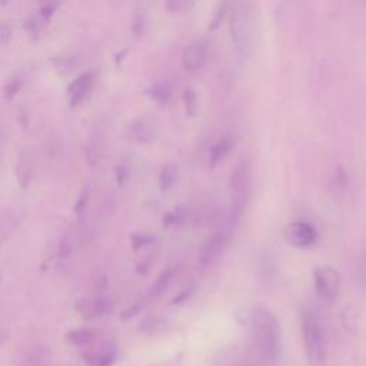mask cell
Masks as SVG:
<instances>
[{
    "label": "cell",
    "instance_id": "obj_1",
    "mask_svg": "<svg viewBox=\"0 0 366 366\" xmlns=\"http://www.w3.org/2000/svg\"><path fill=\"white\" fill-rule=\"evenodd\" d=\"M252 331L260 355L271 362L278 360L282 352V331L278 318L269 309L264 306L253 309Z\"/></svg>",
    "mask_w": 366,
    "mask_h": 366
},
{
    "label": "cell",
    "instance_id": "obj_2",
    "mask_svg": "<svg viewBox=\"0 0 366 366\" xmlns=\"http://www.w3.org/2000/svg\"><path fill=\"white\" fill-rule=\"evenodd\" d=\"M232 43L242 59H248L253 51L256 39V15L249 2H239L234 6L229 23Z\"/></svg>",
    "mask_w": 366,
    "mask_h": 366
},
{
    "label": "cell",
    "instance_id": "obj_3",
    "mask_svg": "<svg viewBox=\"0 0 366 366\" xmlns=\"http://www.w3.org/2000/svg\"><path fill=\"white\" fill-rule=\"evenodd\" d=\"M250 176H252V169H250V162L248 159L241 161L232 172V177H230L232 200L229 209L230 225H237L245 212L249 199Z\"/></svg>",
    "mask_w": 366,
    "mask_h": 366
},
{
    "label": "cell",
    "instance_id": "obj_4",
    "mask_svg": "<svg viewBox=\"0 0 366 366\" xmlns=\"http://www.w3.org/2000/svg\"><path fill=\"white\" fill-rule=\"evenodd\" d=\"M302 336L309 366L326 365V342L321 322L313 313H305L302 318Z\"/></svg>",
    "mask_w": 366,
    "mask_h": 366
},
{
    "label": "cell",
    "instance_id": "obj_5",
    "mask_svg": "<svg viewBox=\"0 0 366 366\" xmlns=\"http://www.w3.org/2000/svg\"><path fill=\"white\" fill-rule=\"evenodd\" d=\"M313 286L321 301L333 303L341 287V273L333 266H318L313 271Z\"/></svg>",
    "mask_w": 366,
    "mask_h": 366
},
{
    "label": "cell",
    "instance_id": "obj_6",
    "mask_svg": "<svg viewBox=\"0 0 366 366\" xmlns=\"http://www.w3.org/2000/svg\"><path fill=\"white\" fill-rule=\"evenodd\" d=\"M286 242L295 248H309L315 245L318 239V232L308 222L296 221L291 222L283 230Z\"/></svg>",
    "mask_w": 366,
    "mask_h": 366
},
{
    "label": "cell",
    "instance_id": "obj_7",
    "mask_svg": "<svg viewBox=\"0 0 366 366\" xmlns=\"http://www.w3.org/2000/svg\"><path fill=\"white\" fill-rule=\"evenodd\" d=\"M229 244V233L225 230L216 232L212 234L200 248L199 250V264L205 268L215 265L223 252L226 250Z\"/></svg>",
    "mask_w": 366,
    "mask_h": 366
},
{
    "label": "cell",
    "instance_id": "obj_8",
    "mask_svg": "<svg viewBox=\"0 0 366 366\" xmlns=\"http://www.w3.org/2000/svg\"><path fill=\"white\" fill-rule=\"evenodd\" d=\"M96 83V73L89 70L77 76L67 88V97L72 108H77L82 104L92 93Z\"/></svg>",
    "mask_w": 366,
    "mask_h": 366
},
{
    "label": "cell",
    "instance_id": "obj_9",
    "mask_svg": "<svg viewBox=\"0 0 366 366\" xmlns=\"http://www.w3.org/2000/svg\"><path fill=\"white\" fill-rule=\"evenodd\" d=\"M127 136L135 142H139L143 145H150V143H154L156 141H158L159 129L152 119L139 118L129 125Z\"/></svg>",
    "mask_w": 366,
    "mask_h": 366
},
{
    "label": "cell",
    "instance_id": "obj_10",
    "mask_svg": "<svg viewBox=\"0 0 366 366\" xmlns=\"http://www.w3.org/2000/svg\"><path fill=\"white\" fill-rule=\"evenodd\" d=\"M209 58V46L206 42H193L183 49L182 66L188 72L200 70Z\"/></svg>",
    "mask_w": 366,
    "mask_h": 366
},
{
    "label": "cell",
    "instance_id": "obj_11",
    "mask_svg": "<svg viewBox=\"0 0 366 366\" xmlns=\"http://www.w3.org/2000/svg\"><path fill=\"white\" fill-rule=\"evenodd\" d=\"M109 310H111V299L104 295L88 298L77 303V312H79L88 321L106 315Z\"/></svg>",
    "mask_w": 366,
    "mask_h": 366
},
{
    "label": "cell",
    "instance_id": "obj_12",
    "mask_svg": "<svg viewBox=\"0 0 366 366\" xmlns=\"http://www.w3.org/2000/svg\"><path fill=\"white\" fill-rule=\"evenodd\" d=\"M33 175H35V164L32 154L29 152H22L16 164V179H17V185L22 191H28V188L32 185Z\"/></svg>",
    "mask_w": 366,
    "mask_h": 366
},
{
    "label": "cell",
    "instance_id": "obj_13",
    "mask_svg": "<svg viewBox=\"0 0 366 366\" xmlns=\"http://www.w3.org/2000/svg\"><path fill=\"white\" fill-rule=\"evenodd\" d=\"M116 355H118V351L113 345L104 344L95 351L85 352L83 358L86 363L90 366H111L115 363Z\"/></svg>",
    "mask_w": 366,
    "mask_h": 366
},
{
    "label": "cell",
    "instance_id": "obj_14",
    "mask_svg": "<svg viewBox=\"0 0 366 366\" xmlns=\"http://www.w3.org/2000/svg\"><path fill=\"white\" fill-rule=\"evenodd\" d=\"M95 337V332L88 328H79L69 331L65 335V342L70 347H85L90 344Z\"/></svg>",
    "mask_w": 366,
    "mask_h": 366
},
{
    "label": "cell",
    "instance_id": "obj_15",
    "mask_svg": "<svg viewBox=\"0 0 366 366\" xmlns=\"http://www.w3.org/2000/svg\"><path fill=\"white\" fill-rule=\"evenodd\" d=\"M16 225H17V219L12 212L0 214V248L10 239Z\"/></svg>",
    "mask_w": 366,
    "mask_h": 366
},
{
    "label": "cell",
    "instance_id": "obj_16",
    "mask_svg": "<svg viewBox=\"0 0 366 366\" xmlns=\"http://www.w3.org/2000/svg\"><path fill=\"white\" fill-rule=\"evenodd\" d=\"M146 95L161 106H165V104H169L172 100V89L166 83H156L146 89Z\"/></svg>",
    "mask_w": 366,
    "mask_h": 366
},
{
    "label": "cell",
    "instance_id": "obj_17",
    "mask_svg": "<svg viewBox=\"0 0 366 366\" xmlns=\"http://www.w3.org/2000/svg\"><path fill=\"white\" fill-rule=\"evenodd\" d=\"M232 139L229 138H223L219 142H216L212 149H211V166L215 168L218 164H221L226 156L230 153L232 150Z\"/></svg>",
    "mask_w": 366,
    "mask_h": 366
},
{
    "label": "cell",
    "instance_id": "obj_18",
    "mask_svg": "<svg viewBox=\"0 0 366 366\" xmlns=\"http://www.w3.org/2000/svg\"><path fill=\"white\" fill-rule=\"evenodd\" d=\"M170 282H172V271L170 269L164 271L149 289V296L150 298H159L161 295H164L169 287Z\"/></svg>",
    "mask_w": 366,
    "mask_h": 366
},
{
    "label": "cell",
    "instance_id": "obj_19",
    "mask_svg": "<svg viewBox=\"0 0 366 366\" xmlns=\"http://www.w3.org/2000/svg\"><path fill=\"white\" fill-rule=\"evenodd\" d=\"M166 322L162 317L159 315H149L146 317L141 326H139V331L145 335H156V333H159L164 328H165Z\"/></svg>",
    "mask_w": 366,
    "mask_h": 366
},
{
    "label": "cell",
    "instance_id": "obj_20",
    "mask_svg": "<svg viewBox=\"0 0 366 366\" xmlns=\"http://www.w3.org/2000/svg\"><path fill=\"white\" fill-rule=\"evenodd\" d=\"M43 26H45V22L42 20V17L39 15L38 16L31 15L24 22V31L33 42H38L42 36Z\"/></svg>",
    "mask_w": 366,
    "mask_h": 366
},
{
    "label": "cell",
    "instance_id": "obj_21",
    "mask_svg": "<svg viewBox=\"0 0 366 366\" xmlns=\"http://www.w3.org/2000/svg\"><path fill=\"white\" fill-rule=\"evenodd\" d=\"M177 180V168L175 165H165L161 170L159 182H161V189L164 192L170 191Z\"/></svg>",
    "mask_w": 366,
    "mask_h": 366
},
{
    "label": "cell",
    "instance_id": "obj_22",
    "mask_svg": "<svg viewBox=\"0 0 366 366\" xmlns=\"http://www.w3.org/2000/svg\"><path fill=\"white\" fill-rule=\"evenodd\" d=\"M61 6V0H45L43 5L40 6V10H39V16L42 17V20L45 23L50 22L51 17L55 16V13L58 12Z\"/></svg>",
    "mask_w": 366,
    "mask_h": 366
},
{
    "label": "cell",
    "instance_id": "obj_23",
    "mask_svg": "<svg viewBox=\"0 0 366 366\" xmlns=\"http://www.w3.org/2000/svg\"><path fill=\"white\" fill-rule=\"evenodd\" d=\"M195 0H165V6L172 13H182L191 9Z\"/></svg>",
    "mask_w": 366,
    "mask_h": 366
},
{
    "label": "cell",
    "instance_id": "obj_24",
    "mask_svg": "<svg viewBox=\"0 0 366 366\" xmlns=\"http://www.w3.org/2000/svg\"><path fill=\"white\" fill-rule=\"evenodd\" d=\"M89 198H90V189L86 185V186L82 188V191L79 193V198H77V200L74 203V214L77 216H82L85 214V209H86V206L89 203Z\"/></svg>",
    "mask_w": 366,
    "mask_h": 366
},
{
    "label": "cell",
    "instance_id": "obj_25",
    "mask_svg": "<svg viewBox=\"0 0 366 366\" xmlns=\"http://www.w3.org/2000/svg\"><path fill=\"white\" fill-rule=\"evenodd\" d=\"M22 88H23V79H22V77H19V76L12 77V79L5 86V97L8 100H12L22 90Z\"/></svg>",
    "mask_w": 366,
    "mask_h": 366
},
{
    "label": "cell",
    "instance_id": "obj_26",
    "mask_svg": "<svg viewBox=\"0 0 366 366\" xmlns=\"http://www.w3.org/2000/svg\"><path fill=\"white\" fill-rule=\"evenodd\" d=\"M13 29L8 20H0V46H8L12 40Z\"/></svg>",
    "mask_w": 366,
    "mask_h": 366
},
{
    "label": "cell",
    "instance_id": "obj_27",
    "mask_svg": "<svg viewBox=\"0 0 366 366\" xmlns=\"http://www.w3.org/2000/svg\"><path fill=\"white\" fill-rule=\"evenodd\" d=\"M154 242V238L150 233H135L132 234V246L135 249H141L143 246H149Z\"/></svg>",
    "mask_w": 366,
    "mask_h": 366
},
{
    "label": "cell",
    "instance_id": "obj_28",
    "mask_svg": "<svg viewBox=\"0 0 366 366\" xmlns=\"http://www.w3.org/2000/svg\"><path fill=\"white\" fill-rule=\"evenodd\" d=\"M183 99H185V104H186V111L189 115H195L196 111H198V96L195 93L193 89H186L185 90V96H183Z\"/></svg>",
    "mask_w": 366,
    "mask_h": 366
},
{
    "label": "cell",
    "instance_id": "obj_29",
    "mask_svg": "<svg viewBox=\"0 0 366 366\" xmlns=\"http://www.w3.org/2000/svg\"><path fill=\"white\" fill-rule=\"evenodd\" d=\"M228 9H229V2H228V0H223V3L218 8V10L215 12V16H214V19L211 22V31H215L218 26L221 24V22L223 20Z\"/></svg>",
    "mask_w": 366,
    "mask_h": 366
},
{
    "label": "cell",
    "instance_id": "obj_30",
    "mask_svg": "<svg viewBox=\"0 0 366 366\" xmlns=\"http://www.w3.org/2000/svg\"><path fill=\"white\" fill-rule=\"evenodd\" d=\"M146 26V17L142 13H136L132 20V31L135 35H142Z\"/></svg>",
    "mask_w": 366,
    "mask_h": 366
},
{
    "label": "cell",
    "instance_id": "obj_31",
    "mask_svg": "<svg viewBox=\"0 0 366 366\" xmlns=\"http://www.w3.org/2000/svg\"><path fill=\"white\" fill-rule=\"evenodd\" d=\"M58 70H63L65 73H69L73 67H74V59L73 58H58V61L55 62Z\"/></svg>",
    "mask_w": 366,
    "mask_h": 366
},
{
    "label": "cell",
    "instance_id": "obj_32",
    "mask_svg": "<svg viewBox=\"0 0 366 366\" xmlns=\"http://www.w3.org/2000/svg\"><path fill=\"white\" fill-rule=\"evenodd\" d=\"M139 312H141V305H139V303H136V305H134V306H130V308L125 309V310L120 313V319H123V321H127V319H130V318L136 317Z\"/></svg>",
    "mask_w": 366,
    "mask_h": 366
},
{
    "label": "cell",
    "instance_id": "obj_33",
    "mask_svg": "<svg viewBox=\"0 0 366 366\" xmlns=\"http://www.w3.org/2000/svg\"><path fill=\"white\" fill-rule=\"evenodd\" d=\"M116 177H118V183L119 185H123V182L126 180V169L125 166H118L116 168Z\"/></svg>",
    "mask_w": 366,
    "mask_h": 366
},
{
    "label": "cell",
    "instance_id": "obj_34",
    "mask_svg": "<svg viewBox=\"0 0 366 366\" xmlns=\"http://www.w3.org/2000/svg\"><path fill=\"white\" fill-rule=\"evenodd\" d=\"M0 146H2V135H0Z\"/></svg>",
    "mask_w": 366,
    "mask_h": 366
}]
</instances>
